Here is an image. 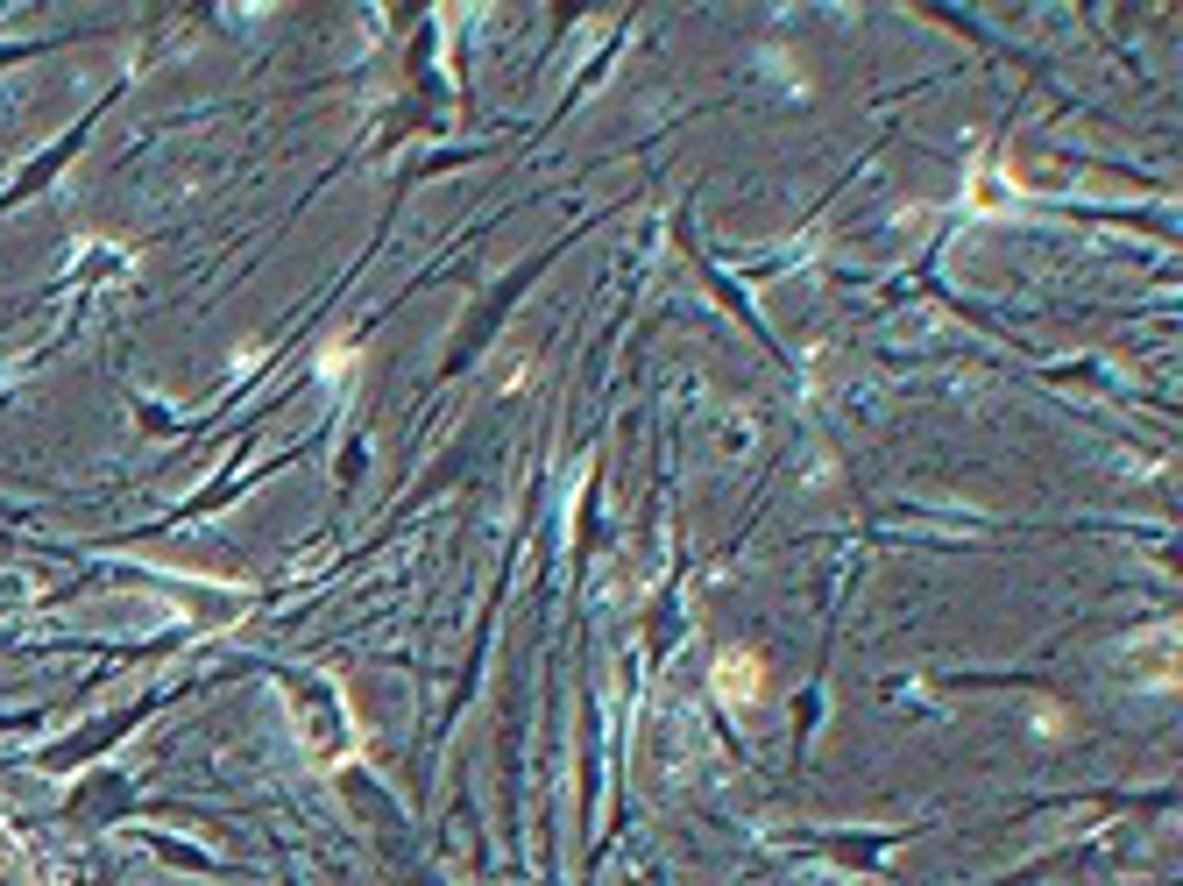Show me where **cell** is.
I'll list each match as a JSON object with an SVG mask.
<instances>
[{
    "label": "cell",
    "mask_w": 1183,
    "mask_h": 886,
    "mask_svg": "<svg viewBox=\"0 0 1183 886\" xmlns=\"http://www.w3.org/2000/svg\"><path fill=\"white\" fill-rule=\"evenodd\" d=\"M0 886H79V879H71L50 851H36V844L0 816Z\"/></svg>",
    "instance_id": "obj_1"
},
{
    "label": "cell",
    "mask_w": 1183,
    "mask_h": 886,
    "mask_svg": "<svg viewBox=\"0 0 1183 886\" xmlns=\"http://www.w3.org/2000/svg\"><path fill=\"white\" fill-rule=\"evenodd\" d=\"M716 688H723L730 702H745L751 688H759V660H751V652H737V660H723V667H716Z\"/></svg>",
    "instance_id": "obj_2"
}]
</instances>
